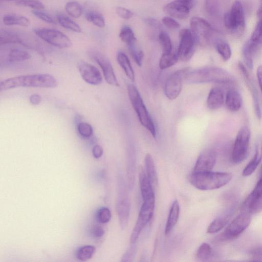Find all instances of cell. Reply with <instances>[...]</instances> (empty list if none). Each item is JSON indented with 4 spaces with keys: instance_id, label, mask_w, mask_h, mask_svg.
I'll return each instance as SVG.
<instances>
[{
    "instance_id": "6f0895ef",
    "label": "cell",
    "mask_w": 262,
    "mask_h": 262,
    "mask_svg": "<svg viewBox=\"0 0 262 262\" xmlns=\"http://www.w3.org/2000/svg\"><path fill=\"white\" fill-rule=\"evenodd\" d=\"M257 15L258 19L262 18V0L260 1L259 6L257 12Z\"/></svg>"
},
{
    "instance_id": "9f6ffc18",
    "label": "cell",
    "mask_w": 262,
    "mask_h": 262,
    "mask_svg": "<svg viewBox=\"0 0 262 262\" xmlns=\"http://www.w3.org/2000/svg\"><path fill=\"white\" fill-rule=\"evenodd\" d=\"M256 75L260 89L262 92V66H259L256 71Z\"/></svg>"
},
{
    "instance_id": "836d02e7",
    "label": "cell",
    "mask_w": 262,
    "mask_h": 262,
    "mask_svg": "<svg viewBox=\"0 0 262 262\" xmlns=\"http://www.w3.org/2000/svg\"><path fill=\"white\" fill-rule=\"evenodd\" d=\"M95 247L86 245L80 247L76 252V257L81 261H86L90 259L95 252Z\"/></svg>"
},
{
    "instance_id": "d6986e66",
    "label": "cell",
    "mask_w": 262,
    "mask_h": 262,
    "mask_svg": "<svg viewBox=\"0 0 262 262\" xmlns=\"http://www.w3.org/2000/svg\"><path fill=\"white\" fill-rule=\"evenodd\" d=\"M139 180L141 195L143 201L155 200L154 187L148 180L143 167L139 169Z\"/></svg>"
},
{
    "instance_id": "f546056e",
    "label": "cell",
    "mask_w": 262,
    "mask_h": 262,
    "mask_svg": "<svg viewBox=\"0 0 262 262\" xmlns=\"http://www.w3.org/2000/svg\"><path fill=\"white\" fill-rule=\"evenodd\" d=\"M31 55L26 51L14 49L11 50L8 54V60L11 62L25 61L30 59Z\"/></svg>"
},
{
    "instance_id": "277c9868",
    "label": "cell",
    "mask_w": 262,
    "mask_h": 262,
    "mask_svg": "<svg viewBox=\"0 0 262 262\" xmlns=\"http://www.w3.org/2000/svg\"><path fill=\"white\" fill-rule=\"evenodd\" d=\"M127 90L129 99L140 123L155 138L156 137L155 125L138 89L135 85L128 84Z\"/></svg>"
},
{
    "instance_id": "7c38bea8",
    "label": "cell",
    "mask_w": 262,
    "mask_h": 262,
    "mask_svg": "<svg viewBox=\"0 0 262 262\" xmlns=\"http://www.w3.org/2000/svg\"><path fill=\"white\" fill-rule=\"evenodd\" d=\"M189 69L185 68L176 71L167 79L164 85V93L168 99L174 100L179 96L182 90L183 81Z\"/></svg>"
},
{
    "instance_id": "ab89813d",
    "label": "cell",
    "mask_w": 262,
    "mask_h": 262,
    "mask_svg": "<svg viewBox=\"0 0 262 262\" xmlns=\"http://www.w3.org/2000/svg\"><path fill=\"white\" fill-rule=\"evenodd\" d=\"M245 63L248 69L253 68V55L254 53L248 41L244 45L242 49Z\"/></svg>"
},
{
    "instance_id": "4fadbf2b",
    "label": "cell",
    "mask_w": 262,
    "mask_h": 262,
    "mask_svg": "<svg viewBox=\"0 0 262 262\" xmlns=\"http://www.w3.org/2000/svg\"><path fill=\"white\" fill-rule=\"evenodd\" d=\"M88 53L89 56L95 60L102 69L107 83L113 86H119V83L108 58L103 53L96 50H90Z\"/></svg>"
},
{
    "instance_id": "681fc988",
    "label": "cell",
    "mask_w": 262,
    "mask_h": 262,
    "mask_svg": "<svg viewBox=\"0 0 262 262\" xmlns=\"http://www.w3.org/2000/svg\"><path fill=\"white\" fill-rule=\"evenodd\" d=\"M249 257L253 260H262V246L252 248L249 253Z\"/></svg>"
},
{
    "instance_id": "83f0119b",
    "label": "cell",
    "mask_w": 262,
    "mask_h": 262,
    "mask_svg": "<svg viewBox=\"0 0 262 262\" xmlns=\"http://www.w3.org/2000/svg\"><path fill=\"white\" fill-rule=\"evenodd\" d=\"M23 40L17 33L9 31H3L0 33L1 45L8 43H21Z\"/></svg>"
},
{
    "instance_id": "60d3db41",
    "label": "cell",
    "mask_w": 262,
    "mask_h": 262,
    "mask_svg": "<svg viewBox=\"0 0 262 262\" xmlns=\"http://www.w3.org/2000/svg\"><path fill=\"white\" fill-rule=\"evenodd\" d=\"M128 47L130 54L134 59L135 62L139 67H141L142 66V61L144 57L143 52L141 50L137 48L135 46V43L128 46Z\"/></svg>"
},
{
    "instance_id": "7dc6e473",
    "label": "cell",
    "mask_w": 262,
    "mask_h": 262,
    "mask_svg": "<svg viewBox=\"0 0 262 262\" xmlns=\"http://www.w3.org/2000/svg\"><path fill=\"white\" fill-rule=\"evenodd\" d=\"M116 12L120 17L124 19H129L131 18L134 15L132 11L122 7H116Z\"/></svg>"
},
{
    "instance_id": "484cf974",
    "label": "cell",
    "mask_w": 262,
    "mask_h": 262,
    "mask_svg": "<svg viewBox=\"0 0 262 262\" xmlns=\"http://www.w3.org/2000/svg\"><path fill=\"white\" fill-rule=\"evenodd\" d=\"M248 42L254 52L262 47V18L259 19Z\"/></svg>"
},
{
    "instance_id": "8992f818",
    "label": "cell",
    "mask_w": 262,
    "mask_h": 262,
    "mask_svg": "<svg viewBox=\"0 0 262 262\" xmlns=\"http://www.w3.org/2000/svg\"><path fill=\"white\" fill-rule=\"evenodd\" d=\"M190 26L196 43L204 46L211 42L214 31L208 21L200 17H193L190 19Z\"/></svg>"
},
{
    "instance_id": "ac0fdd59",
    "label": "cell",
    "mask_w": 262,
    "mask_h": 262,
    "mask_svg": "<svg viewBox=\"0 0 262 262\" xmlns=\"http://www.w3.org/2000/svg\"><path fill=\"white\" fill-rule=\"evenodd\" d=\"M238 67L243 75L246 85L252 95L255 115L258 119H260L261 118V111L258 93L256 88L245 66L243 63L239 62L238 63Z\"/></svg>"
},
{
    "instance_id": "d4e9b609",
    "label": "cell",
    "mask_w": 262,
    "mask_h": 262,
    "mask_svg": "<svg viewBox=\"0 0 262 262\" xmlns=\"http://www.w3.org/2000/svg\"><path fill=\"white\" fill-rule=\"evenodd\" d=\"M145 172L150 182L155 187L157 185L158 176L154 161L151 155L148 153L145 156Z\"/></svg>"
},
{
    "instance_id": "11a10c76",
    "label": "cell",
    "mask_w": 262,
    "mask_h": 262,
    "mask_svg": "<svg viewBox=\"0 0 262 262\" xmlns=\"http://www.w3.org/2000/svg\"><path fill=\"white\" fill-rule=\"evenodd\" d=\"M41 100L40 96L37 94L31 95L29 98L30 102L33 105H38L40 103Z\"/></svg>"
},
{
    "instance_id": "e575fe53",
    "label": "cell",
    "mask_w": 262,
    "mask_h": 262,
    "mask_svg": "<svg viewBox=\"0 0 262 262\" xmlns=\"http://www.w3.org/2000/svg\"><path fill=\"white\" fill-rule=\"evenodd\" d=\"M67 13L74 18L79 17L82 13V8L80 4L75 1L68 2L65 6Z\"/></svg>"
},
{
    "instance_id": "f907efd6",
    "label": "cell",
    "mask_w": 262,
    "mask_h": 262,
    "mask_svg": "<svg viewBox=\"0 0 262 262\" xmlns=\"http://www.w3.org/2000/svg\"><path fill=\"white\" fill-rule=\"evenodd\" d=\"M249 195L252 197L262 196V174H259L257 182Z\"/></svg>"
},
{
    "instance_id": "db71d44e",
    "label": "cell",
    "mask_w": 262,
    "mask_h": 262,
    "mask_svg": "<svg viewBox=\"0 0 262 262\" xmlns=\"http://www.w3.org/2000/svg\"><path fill=\"white\" fill-rule=\"evenodd\" d=\"M103 152V148L99 145L94 146L92 149L93 155L96 159L100 158L102 156Z\"/></svg>"
},
{
    "instance_id": "7a4b0ae2",
    "label": "cell",
    "mask_w": 262,
    "mask_h": 262,
    "mask_svg": "<svg viewBox=\"0 0 262 262\" xmlns=\"http://www.w3.org/2000/svg\"><path fill=\"white\" fill-rule=\"evenodd\" d=\"M56 79L48 74L21 75L6 79L0 82V91L18 87L53 88L57 85Z\"/></svg>"
},
{
    "instance_id": "30bf717a",
    "label": "cell",
    "mask_w": 262,
    "mask_h": 262,
    "mask_svg": "<svg viewBox=\"0 0 262 262\" xmlns=\"http://www.w3.org/2000/svg\"><path fill=\"white\" fill-rule=\"evenodd\" d=\"M35 34L47 43L63 49L72 45L71 39L64 33L54 29L38 28L34 30Z\"/></svg>"
},
{
    "instance_id": "8fae6325",
    "label": "cell",
    "mask_w": 262,
    "mask_h": 262,
    "mask_svg": "<svg viewBox=\"0 0 262 262\" xmlns=\"http://www.w3.org/2000/svg\"><path fill=\"white\" fill-rule=\"evenodd\" d=\"M179 36L180 42L177 54L179 59L184 61H188L195 52V45L196 43L189 29L181 30Z\"/></svg>"
},
{
    "instance_id": "4316f807",
    "label": "cell",
    "mask_w": 262,
    "mask_h": 262,
    "mask_svg": "<svg viewBox=\"0 0 262 262\" xmlns=\"http://www.w3.org/2000/svg\"><path fill=\"white\" fill-rule=\"evenodd\" d=\"M3 23L7 26H19L27 27L30 20L26 17L16 14H7L3 17Z\"/></svg>"
},
{
    "instance_id": "cb8c5ba5",
    "label": "cell",
    "mask_w": 262,
    "mask_h": 262,
    "mask_svg": "<svg viewBox=\"0 0 262 262\" xmlns=\"http://www.w3.org/2000/svg\"><path fill=\"white\" fill-rule=\"evenodd\" d=\"M117 60L126 76L134 81L135 79V72L127 56L123 52H119L117 54Z\"/></svg>"
},
{
    "instance_id": "44dd1931",
    "label": "cell",
    "mask_w": 262,
    "mask_h": 262,
    "mask_svg": "<svg viewBox=\"0 0 262 262\" xmlns=\"http://www.w3.org/2000/svg\"><path fill=\"white\" fill-rule=\"evenodd\" d=\"M225 101L223 91L220 88L211 89L207 99V105L211 110H216L221 107Z\"/></svg>"
},
{
    "instance_id": "8d00e7d4",
    "label": "cell",
    "mask_w": 262,
    "mask_h": 262,
    "mask_svg": "<svg viewBox=\"0 0 262 262\" xmlns=\"http://www.w3.org/2000/svg\"><path fill=\"white\" fill-rule=\"evenodd\" d=\"M212 249L208 243L202 244L198 248L196 253V257L199 260L205 261L211 256Z\"/></svg>"
},
{
    "instance_id": "603a6c76",
    "label": "cell",
    "mask_w": 262,
    "mask_h": 262,
    "mask_svg": "<svg viewBox=\"0 0 262 262\" xmlns=\"http://www.w3.org/2000/svg\"><path fill=\"white\" fill-rule=\"evenodd\" d=\"M180 214V206L177 200L173 202L168 216V219L165 228V234L168 235L177 224Z\"/></svg>"
},
{
    "instance_id": "4dcf8cb0",
    "label": "cell",
    "mask_w": 262,
    "mask_h": 262,
    "mask_svg": "<svg viewBox=\"0 0 262 262\" xmlns=\"http://www.w3.org/2000/svg\"><path fill=\"white\" fill-rule=\"evenodd\" d=\"M57 21L58 23L63 28L75 32H80L81 31L80 26L68 17L59 15L57 16Z\"/></svg>"
},
{
    "instance_id": "5bb4252c",
    "label": "cell",
    "mask_w": 262,
    "mask_h": 262,
    "mask_svg": "<svg viewBox=\"0 0 262 262\" xmlns=\"http://www.w3.org/2000/svg\"><path fill=\"white\" fill-rule=\"evenodd\" d=\"M192 1L188 0H174L163 7V11L169 16L176 18H187L192 7Z\"/></svg>"
},
{
    "instance_id": "1f68e13d",
    "label": "cell",
    "mask_w": 262,
    "mask_h": 262,
    "mask_svg": "<svg viewBox=\"0 0 262 262\" xmlns=\"http://www.w3.org/2000/svg\"><path fill=\"white\" fill-rule=\"evenodd\" d=\"M228 216L220 217L214 220L209 225L207 232L208 233H215L222 230L228 223Z\"/></svg>"
},
{
    "instance_id": "816d5d0a",
    "label": "cell",
    "mask_w": 262,
    "mask_h": 262,
    "mask_svg": "<svg viewBox=\"0 0 262 262\" xmlns=\"http://www.w3.org/2000/svg\"><path fill=\"white\" fill-rule=\"evenodd\" d=\"M104 234L103 229L99 226H94L90 230L91 235L94 238H100Z\"/></svg>"
},
{
    "instance_id": "680465c9",
    "label": "cell",
    "mask_w": 262,
    "mask_h": 262,
    "mask_svg": "<svg viewBox=\"0 0 262 262\" xmlns=\"http://www.w3.org/2000/svg\"><path fill=\"white\" fill-rule=\"evenodd\" d=\"M2 1H19V0H2Z\"/></svg>"
},
{
    "instance_id": "5b68a950",
    "label": "cell",
    "mask_w": 262,
    "mask_h": 262,
    "mask_svg": "<svg viewBox=\"0 0 262 262\" xmlns=\"http://www.w3.org/2000/svg\"><path fill=\"white\" fill-rule=\"evenodd\" d=\"M224 20L226 28L232 33L237 36L242 35L245 30V20L243 7L239 1L233 3L230 10L225 14Z\"/></svg>"
},
{
    "instance_id": "91938a15",
    "label": "cell",
    "mask_w": 262,
    "mask_h": 262,
    "mask_svg": "<svg viewBox=\"0 0 262 262\" xmlns=\"http://www.w3.org/2000/svg\"><path fill=\"white\" fill-rule=\"evenodd\" d=\"M188 1H192V0H188Z\"/></svg>"
},
{
    "instance_id": "d6a6232c",
    "label": "cell",
    "mask_w": 262,
    "mask_h": 262,
    "mask_svg": "<svg viewBox=\"0 0 262 262\" xmlns=\"http://www.w3.org/2000/svg\"><path fill=\"white\" fill-rule=\"evenodd\" d=\"M120 39L128 46L136 42V38L132 29L127 26L123 27L119 35Z\"/></svg>"
},
{
    "instance_id": "ee69618b",
    "label": "cell",
    "mask_w": 262,
    "mask_h": 262,
    "mask_svg": "<svg viewBox=\"0 0 262 262\" xmlns=\"http://www.w3.org/2000/svg\"><path fill=\"white\" fill-rule=\"evenodd\" d=\"M77 130L79 135L83 138L90 137L93 132L92 126L86 122H80L77 125Z\"/></svg>"
},
{
    "instance_id": "ffe728a7",
    "label": "cell",
    "mask_w": 262,
    "mask_h": 262,
    "mask_svg": "<svg viewBox=\"0 0 262 262\" xmlns=\"http://www.w3.org/2000/svg\"><path fill=\"white\" fill-rule=\"evenodd\" d=\"M262 160V136H258L255 143V154L243 171V176L245 177L252 174Z\"/></svg>"
},
{
    "instance_id": "7402d4cb",
    "label": "cell",
    "mask_w": 262,
    "mask_h": 262,
    "mask_svg": "<svg viewBox=\"0 0 262 262\" xmlns=\"http://www.w3.org/2000/svg\"><path fill=\"white\" fill-rule=\"evenodd\" d=\"M225 101L227 109L232 112L238 111L242 105L241 95L234 89H230L227 92Z\"/></svg>"
},
{
    "instance_id": "bcb514c9",
    "label": "cell",
    "mask_w": 262,
    "mask_h": 262,
    "mask_svg": "<svg viewBox=\"0 0 262 262\" xmlns=\"http://www.w3.org/2000/svg\"><path fill=\"white\" fill-rule=\"evenodd\" d=\"M136 252V243L130 244V247L124 254L121 261H130L134 258Z\"/></svg>"
},
{
    "instance_id": "f6af8a7d",
    "label": "cell",
    "mask_w": 262,
    "mask_h": 262,
    "mask_svg": "<svg viewBox=\"0 0 262 262\" xmlns=\"http://www.w3.org/2000/svg\"><path fill=\"white\" fill-rule=\"evenodd\" d=\"M32 13L36 17L49 24H55V21L48 14L40 11L39 10H32Z\"/></svg>"
},
{
    "instance_id": "b9f144b4",
    "label": "cell",
    "mask_w": 262,
    "mask_h": 262,
    "mask_svg": "<svg viewBox=\"0 0 262 262\" xmlns=\"http://www.w3.org/2000/svg\"><path fill=\"white\" fill-rule=\"evenodd\" d=\"M17 5L30 7L34 10L43 9L45 6L42 3L38 0H19L16 2Z\"/></svg>"
},
{
    "instance_id": "e0dca14e",
    "label": "cell",
    "mask_w": 262,
    "mask_h": 262,
    "mask_svg": "<svg viewBox=\"0 0 262 262\" xmlns=\"http://www.w3.org/2000/svg\"><path fill=\"white\" fill-rule=\"evenodd\" d=\"M216 161L215 151L211 149L203 151L198 157L193 172L211 171Z\"/></svg>"
},
{
    "instance_id": "9c48e42d",
    "label": "cell",
    "mask_w": 262,
    "mask_h": 262,
    "mask_svg": "<svg viewBox=\"0 0 262 262\" xmlns=\"http://www.w3.org/2000/svg\"><path fill=\"white\" fill-rule=\"evenodd\" d=\"M251 221V214L243 211L229 224L221 234L222 240H231L237 237L249 226Z\"/></svg>"
},
{
    "instance_id": "2e32d148",
    "label": "cell",
    "mask_w": 262,
    "mask_h": 262,
    "mask_svg": "<svg viewBox=\"0 0 262 262\" xmlns=\"http://www.w3.org/2000/svg\"><path fill=\"white\" fill-rule=\"evenodd\" d=\"M77 67L81 77L86 83L92 85H98L102 82L101 74L94 66L81 60L78 62Z\"/></svg>"
},
{
    "instance_id": "7bdbcfd3",
    "label": "cell",
    "mask_w": 262,
    "mask_h": 262,
    "mask_svg": "<svg viewBox=\"0 0 262 262\" xmlns=\"http://www.w3.org/2000/svg\"><path fill=\"white\" fill-rule=\"evenodd\" d=\"M111 219V213L107 207L100 208L96 213V219L101 223L104 224L108 222Z\"/></svg>"
},
{
    "instance_id": "ba28073f",
    "label": "cell",
    "mask_w": 262,
    "mask_h": 262,
    "mask_svg": "<svg viewBox=\"0 0 262 262\" xmlns=\"http://www.w3.org/2000/svg\"><path fill=\"white\" fill-rule=\"evenodd\" d=\"M155 200L143 201L136 224L132 230L130 244L136 243L142 230L151 219L155 208Z\"/></svg>"
},
{
    "instance_id": "74e56055",
    "label": "cell",
    "mask_w": 262,
    "mask_h": 262,
    "mask_svg": "<svg viewBox=\"0 0 262 262\" xmlns=\"http://www.w3.org/2000/svg\"><path fill=\"white\" fill-rule=\"evenodd\" d=\"M158 40L163 50V53H170L172 51V43L168 34L164 32H161L158 36Z\"/></svg>"
},
{
    "instance_id": "f35d334b",
    "label": "cell",
    "mask_w": 262,
    "mask_h": 262,
    "mask_svg": "<svg viewBox=\"0 0 262 262\" xmlns=\"http://www.w3.org/2000/svg\"><path fill=\"white\" fill-rule=\"evenodd\" d=\"M217 52L224 61L229 60L231 56V50L229 45L224 41H219L216 45Z\"/></svg>"
},
{
    "instance_id": "f5cc1de1",
    "label": "cell",
    "mask_w": 262,
    "mask_h": 262,
    "mask_svg": "<svg viewBox=\"0 0 262 262\" xmlns=\"http://www.w3.org/2000/svg\"><path fill=\"white\" fill-rule=\"evenodd\" d=\"M145 23L147 24V25L154 28L158 29L161 27L160 22L153 18L149 17L145 19Z\"/></svg>"
},
{
    "instance_id": "9a60e30c",
    "label": "cell",
    "mask_w": 262,
    "mask_h": 262,
    "mask_svg": "<svg viewBox=\"0 0 262 262\" xmlns=\"http://www.w3.org/2000/svg\"><path fill=\"white\" fill-rule=\"evenodd\" d=\"M117 203V211L122 229L127 225L130 212V203L124 184L121 180Z\"/></svg>"
},
{
    "instance_id": "3957f363",
    "label": "cell",
    "mask_w": 262,
    "mask_h": 262,
    "mask_svg": "<svg viewBox=\"0 0 262 262\" xmlns=\"http://www.w3.org/2000/svg\"><path fill=\"white\" fill-rule=\"evenodd\" d=\"M230 172H193L189 176L190 183L202 190H210L220 188L228 184L232 179Z\"/></svg>"
},
{
    "instance_id": "d590c367",
    "label": "cell",
    "mask_w": 262,
    "mask_h": 262,
    "mask_svg": "<svg viewBox=\"0 0 262 262\" xmlns=\"http://www.w3.org/2000/svg\"><path fill=\"white\" fill-rule=\"evenodd\" d=\"M85 18L86 20L92 23L95 26L103 28L105 27V19L102 15L101 14L94 12L90 11L85 14Z\"/></svg>"
},
{
    "instance_id": "6da1fadb",
    "label": "cell",
    "mask_w": 262,
    "mask_h": 262,
    "mask_svg": "<svg viewBox=\"0 0 262 262\" xmlns=\"http://www.w3.org/2000/svg\"><path fill=\"white\" fill-rule=\"evenodd\" d=\"M189 83L213 82L229 84L234 82V77L225 69L216 67H207L188 70L185 78Z\"/></svg>"
},
{
    "instance_id": "52a82bcc",
    "label": "cell",
    "mask_w": 262,
    "mask_h": 262,
    "mask_svg": "<svg viewBox=\"0 0 262 262\" xmlns=\"http://www.w3.org/2000/svg\"><path fill=\"white\" fill-rule=\"evenodd\" d=\"M250 131L247 126H243L238 130L236 136L231 154L232 161L238 164L243 162L248 153Z\"/></svg>"
},
{
    "instance_id": "f1b7e54d",
    "label": "cell",
    "mask_w": 262,
    "mask_h": 262,
    "mask_svg": "<svg viewBox=\"0 0 262 262\" xmlns=\"http://www.w3.org/2000/svg\"><path fill=\"white\" fill-rule=\"evenodd\" d=\"M179 59L177 53L172 52L170 53H163L159 60V67L161 70L169 68L175 64Z\"/></svg>"
},
{
    "instance_id": "c3c4849f",
    "label": "cell",
    "mask_w": 262,
    "mask_h": 262,
    "mask_svg": "<svg viewBox=\"0 0 262 262\" xmlns=\"http://www.w3.org/2000/svg\"><path fill=\"white\" fill-rule=\"evenodd\" d=\"M162 23L167 28L171 29H176L181 27L180 24L171 17L165 16L162 19Z\"/></svg>"
}]
</instances>
